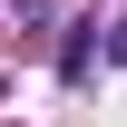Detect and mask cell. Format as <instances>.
<instances>
[{
	"mask_svg": "<svg viewBox=\"0 0 127 127\" xmlns=\"http://www.w3.org/2000/svg\"><path fill=\"white\" fill-rule=\"evenodd\" d=\"M108 59H117V68H127V20H108Z\"/></svg>",
	"mask_w": 127,
	"mask_h": 127,
	"instance_id": "1",
	"label": "cell"
}]
</instances>
